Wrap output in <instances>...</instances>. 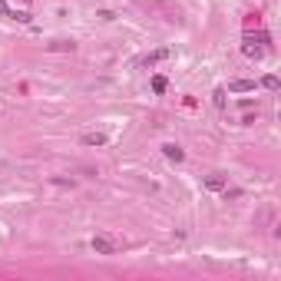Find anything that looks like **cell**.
<instances>
[{
    "mask_svg": "<svg viewBox=\"0 0 281 281\" xmlns=\"http://www.w3.org/2000/svg\"><path fill=\"white\" fill-rule=\"evenodd\" d=\"M169 56H172V53H169V50L162 46V50H156V53H146L139 63H142V66H156V63H162V60H169Z\"/></svg>",
    "mask_w": 281,
    "mask_h": 281,
    "instance_id": "7a4b0ae2",
    "label": "cell"
},
{
    "mask_svg": "<svg viewBox=\"0 0 281 281\" xmlns=\"http://www.w3.org/2000/svg\"><path fill=\"white\" fill-rule=\"evenodd\" d=\"M162 152H165V159H172V162H182V159H185V152L179 149L175 142H165V146H162Z\"/></svg>",
    "mask_w": 281,
    "mask_h": 281,
    "instance_id": "277c9868",
    "label": "cell"
},
{
    "mask_svg": "<svg viewBox=\"0 0 281 281\" xmlns=\"http://www.w3.org/2000/svg\"><path fill=\"white\" fill-rule=\"evenodd\" d=\"M215 106L225 109V89H215Z\"/></svg>",
    "mask_w": 281,
    "mask_h": 281,
    "instance_id": "7c38bea8",
    "label": "cell"
},
{
    "mask_svg": "<svg viewBox=\"0 0 281 281\" xmlns=\"http://www.w3.org/2000/svg\"><path fill=\"white\" fill-rule=\"evenodd\" d=\"M205 189H208V192H225V179H222V175H208Z\"/></svg>",
    "mask_w": 281,
    "mask_h": 281,
    "instance_id": "8992f818",
    "label": "cell"
},
{
    "mask_svg": "<svg viewBox=\"0 0 281 281\" xmlns=\"http://www.w3.org/2000/svg\"><path fill=\"white\" fill-rule=\"evenodd\" d=\"M80 142H83V146H106V136H103V132H86Z\"/></svg>",
    "mask_w": 281,
    "mask_h": 281,
    "instance_id": "52a82bcc",
    "label": "cell"
},
{
    "mask_svg": "<svg viewBox=\"0 0 281 281\" xmlns=\"http://www.w3.org/2000/svg\"><path fill=\"white\" fill-rule=\"evenodd\" d=\"M169 89V80L165 76H152V93H165Z\"/></svg>",
    "mask_w": 281,
    "mask_h": 281,
    "instance_id": "ba28073f",
    "label": "cell"
},
{
    "mask_svg": "<svg viewBox=\"0 0 281 281\" xmlns=\"http://www.w3.org/2000/svg\"><path fill=\"white\" fill-rule=\"evenodd\" d=\"M89 248L96 251V255H116V251H119V245H116V241H113L109 235H93Z\"/></svg>",
    "mask_w": 281,
    "mask_h": 281,
    "instance_id": "6da1fadb",
    "label": "cell"
},
{
    "mask_svg": "<svg viewBox=\"0 0 281 281\" xmlns=\"http://www.w3.org/2000/svg\"><path fill=\"white\" fill-rule=\"evenodd\" d=\"M228 93H255V80H232Z\"/></svg>",
    "mask_w": 281,
    "mask_h": 281,
    "instance_id": "3957f363",
    "label": "cell"
},
{
    "mask_svg": "<svg viewBox=\"0 0 281 281\" xmlns=\"http://www.w3.org/2000/svg\"><path fill=\"white\" fill-rule=\"evenodd\" d=\"M0 13H3V17H10V13H13L10 7H7V0H0Z\"/></svg>",
    "mask_w": 281,
    "mask_h": 281,
    "instance_id": "4fadbf2b",
    "label": "cell"
},
{
    "mask_svg": "<svg viewBox=\"0 0 281 281\" xmlns=\"http://www.w3.org/2000/svg\"><path fill=\"white\" fill-rule=\"evenodd\" d=\"M10 17H13V20H20V23H30V20H33V17H30L27 10H13Z\"/></svg>",
    "mask_w": 281,
    "mask_h": 281,
    "instance_id": "8fae6325",
    "label": "cell"
},
{
    "mask_svg": "<svg viewBox=\"0 0 281 281\" xmlns=\"http://www.w3.org/2000/svg\"><path fill=\"white\" fill-rule=\"evenodd\" d=\"M73 40H56V43H50V50H70V53H73Z\"/></svg>",
    "mask_w": 281,
    "mask_h": 281,
    "instance_id": "30bf717a",
    "label": "cell"
},
{
    "mask_svg": "<svg viewBox=\"0 0 281 281\" xmlns=\"http://www.w3.org/2000/svg\"><path fill=\"white\" fill-rule=\"evenodd\" d=\"M261 86H265V89H268V93H275V89H278L281 86V83H278V76H261Z\"/></svg>",
    "mask_w": 281,
    "mask_h": 281,
    "instance_id": "9c48e42d",
    "label": "cell"
},
{
    "mask_svg": "<svg viewBox=\"0 0 281 281\" xmlns=\"http://www.w3.org/2000/svg\"><path fill=\"white\" fill-rule=\"evenodd\" d=\"M23 3H30V0H23Z\"/></svg>",
    "mask_w": 281,
    "mask_h": 281,
    "instance_id": "5bb4252c",
    "label": "cell"
},
{
    "mask_svg": "<svg viewBox=\"0 0 281 281\" xmlns=\"http://www.w3.org/2000/svg\"><path fill=\"white\" fill-rule=\"evenodd\" d=\"M241 53L251 56V60H261V56H265V46H255V43H248V40H245V43H241Z\"/></svg>",
    "mask_w": 281,
    "mask_h": 281,
    "instance_id": "5b68a950",
    "label": "cell"
}]
</instances>
